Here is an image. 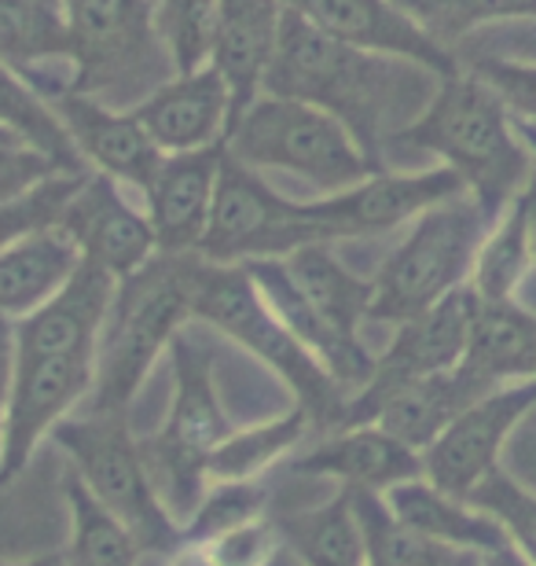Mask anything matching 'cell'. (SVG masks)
I'll return each mask as SVG.
<instances>
[{
    "instance_id": "cell-38",
    "label": "cell",
    "mask_w": 536,
    "mask_h": 566,
    "mask_svg": "<svg viewBox=\"0 0 536 566\" xmlns=\"http://www.w3.org/2000/svg\"><path fill=\"white\" fill-rule=\"evenodd\" d=\"M466 504H474L477 512L493 515L511 545L518 548V556L529 566H536V493L526 490L518 479H511L504 468H496L488 479H482L466 496Z\"/></svg>"
},
{
    "instance_id": "cell-29",
    "label": "cell",
    "mask_w": 536,
    "mask_h": 566,
    "mask_svg": "<svg viewBox=\"0 0 536 566\" xmlns=\"http://www.w3.org/2000/svg\"><path fill=\"white\" fill-rule=\"evenodd\" d=\"M533 262L536 254H533V229H529V199L522 191L500 213L493 229H488L471 273V291L477 294V302H515Z\"/></svg>"
},
{
    "instance_id": "cell-41",
    "label": "cell",
    "mask_w": 536,
    "mask_h": 566,
    "mask_svg": "<svg viewBox=\"0 0 536 566\" xmlns=\"http://www.w3.org/2000/svg\"><path fill=\"white\" fill-rule=\"evenodd\" d=\"M55 174H60V169L44 155L30 151V147H22V144H0V207L22 199L27 191L44 185V180H52Z\"/></svg>"
},
{
    "instance_id": "cell-40",
    "label": "cell",
    "mask_w": 536,
    "mask_h": 566,
    "mask_svg": "<svg viewBox=\"0 0 536 566\" xmlns=\"http://www.w3.org/2000/svg\"><path fill=\"white\" fill-rule=\"evenodd\" d=\"M466 71L474 77H482L518 122H536V63H515V60L485 55V60H471Z\"/></svg>"
},
{
    "instance_id": "cell-43",
    "label": "cell",
    "mask_w": 536,
    "mask_h": 566,
    "mask_svg": "<svg viewBox=\"0 0 536 566\" xmlns=\"http://www.w3.org/2000/svg\"><path fill=\"white\" fill-rule=\"evenodd\" d=\"M19 368V343H15V321L0 316V412L11 398V382H15Z\"/></svg>"
},
{
    "instance_id": "cell-28",
    "label": "cell",
    "mask_w": 536,
    "mask_h": 566,
    "mask_svg": "<svg viewBox=\"0 0 536 566\" xmlns=\"http://www.w3.org/2000/svg\"><path fill=\"white\" fill-rule=\"evenodd\" d=\"M276 534L302 566H368V548L346 485L320 507L276 518Z\"/></svg>"
},
{
    "instance_id": "cell-10",
    "label": "cell",
    "mask_w": 536,
    "mask_h": 566,
    "mask_svg": "<svg viewBox=\"0 0 536 566\" xmlns=\"http://www.w3.org/2000/svg\"><path fill=\"white\" fill-rule=\"evenodd\" d=\"M474 313H477V294L466 283V287L452 291L449 298L438 302L423 316L397 327L393 343L382 349V357H375L371 379L346 398V409H341L335 430L371 423L379 401L397 387H404V382L433 376V371L460 368L466 346H471Z\"/></svg>"
},
{
    "instance_id": "cell-34",
    "label": "cell",
    "mask_w": 536,
    "mask_h": 566,
    "mask_svg": "<svg viewBox=\"0 0 536 566\" xmlns=\"http://www.w3.org/2000/svg\"><path fill=\"white\" fill-rule=\"evenodd\" d=\"M353 493V512H357L364 548H368V566H449L455 556L452 548L438 545L423 534H416L412 526H404L401 518L390 512L382 493Z\"/></svg>"
},
{
    "instance_id": "cell-27",
    "label": "cell",
    "mask_w": 536,
    "mask_h": 566,
    "mask_svg": "<svg viewBox=\"0 0 536 566\" xmlns=\"http://www.w3.org/2000/svg\"><path fill=\"white\" fill-rule=\"evenodd\" d=\"M294 287L305 294V302L324 316V324L346 343H360V324L368 321L371 305V283L353 276L346 265L338 262L330 243L302 247L283 258Z\"/></svg>"
},
{
    "instance_id": "cell-25",
    "label": "cell",
    "mask_w": 536,
    "mask_h": 566,
    "mask_svg": "<svg viewBox=\"0 0 536 566\" xmlns=\"http://www.w3.org/2000/svg\"><path fill=\"white\" fill-rule=\"evenodd\" d=\"M386 504H390V512L401 518L404 526H412L416 534L438 541V545L452 552H477V556H485V552L511 545L504 526H500L493 515L477 512L474 504L438 490V485L427 479L393 485V490L386 493Z\"/></svg>"
},
{
    "instance_id": "cell-53",
    "label": "cell",
    "mask_w": 536,
    "mask_h": 566,
    "mask_svg": "<svg viewBox=\"0 0 536 566\" xmlns=\"http://www.w3.org/2000/svg\"><path fill=\"white\" fill-rule=\"evenodd\" d=\"M49 4H55V8H60V0H49Z\"/></svg>"
},
{
    "instance_id": "cell-37",
    "label": "cell",
    "mask_w": 536,
    "mask_h": 566,
    "mask_svg": "<svg viewBox=\"0 0 536 566\" xmlns=\"http://www.w3.org/2000/svg\"><path fill=\"white\" fill-rule=\"evenodd\" d=\"M269 490L258 482H213L207 485L196 515L185 523V541L188 545H210V541L243 530L258 518H265Z\"/></svg>"
},
{
    "instance_id": "cell-18",
    "label": "cell",
    "mask_w": 536,
    "mask_h": 566,
    "mask_svg": "<svg viewBox=\"0 0 536 566\" xmlns=\"http://www.w3.org/2000/svg\"><path fill=\"white\" fill-rule=\"evenodd\" d=\"M114 291H118V280L82 262L55 298L15 321L19 357H96Z\"/></svg>"
},
{
    "instance_id": "cell-44",
    "label": "cell",
    "mask_w": 536,
    "mask_h": 566,
    "mask_svg": "<svg viewBox=\"0 0 536 566\" xmlns=\"http://www.w3.org/2000/svg\"><path fill=\"white\" fill-rule=\"evenodd\" d=\"M166 566H221V563L213 559V552L207 545H188L185 541L177 552H169Z\"/></svg>"
},
{
    "instance_id": "cell-47",
    "label": "cell",
    "mask_w": 536,
    "mask_h": 566,
    "mask_svg": "<svg viewBox=\"0 0 536 566\" xmlns=\"http://www.w3.org/2000/svg\"><path fill=\"white\" fill-rule=\"evenodd\" d=\"M0 566H66V556H38V559H27V563H4Z\"/></svg>"
},
{
    "instance_id": "cell-33",
    "label": "cell",
    "mask_w": 536,
    "mask_h": 566,
    "mask_svg": "<svg viewBox=\"0 0 536 566\" xmlns=\"http://www.w3.org/2000/svg\"><path fill=\"white\" fill-rule=\"evenodd\" d=\"M66 504H71V548L66 566H136L144 556L140 541L125 530L111 512H104L85 482L66 474Z\"/></svg>"
},
{
    "instance_id": "cell-19",
    "label": "cell",
    "mask_w": 536,
    "mask_h": 566,
    "mask_svg": "<svg viewBox=\"0 0 536 566\" xmlns=\"http://www.w3.org/2000/svg\"><path fill=\"white\" fill-rule=\"evenodd\" d=\"M133 115L162 155L207 151L228 140L232 93L213 66H202L196 74H177L174 82L158 85L133 107Z\"/></svg>"
},
{
    "instance_id": "cell-49",
    "label": "cell",
    "mask_w": 536,
    "mask_h": 566,
    "mask_svg": "<svg viewBox=\"0 0 536 566\" xmlns=\"http://www.w3.org/2000/svg\"><path fill=\"white\" fill-rule=\"evenodd\" d=\"M449 566H482V556H477V552H455Z\"/></svg>"
},
{
    "instance_id": "cell-2",
    "label": "cell",
    "mask_w": 536,
    "mask_h": 566,
    "mask_svg": "<svg viewBox=\"0 0 536 566\" xmlns=\"http://www.w3.org/2000/svg\"><path fill=\"white\" fill-rule=\"evenodd\" d=\"M390 147L438 155L441 166L463 180L466 196H474L493 221H500V213L529 188L536 169L515 115L471 71L441 77L427 111L397 133Z\"/></svg>"
},
{
    "instance_id": "cell-26",
    "label": "cell",
    "mask_w": 536,
    "mask_h": 566,
    "mask_svg": "<svg viewBox=\"0 0 536 566\" xmlns=\"http://www.w3.org/2000/svg\"><path fill=\"white\" fill-rule=\"evenodd\" d=\"M463 365L488 387L536 379V313L515 302H477Z\"/></svg>"
},
{
    "instance_id": "cell-35",
    "label": "cell",
    "mask_w": 536,
    "mask_h": 566,
    "mask_svg": "<svg viewBox=\"0 0 536 566\" xmlns=\"http://www.w3.org/2000/svg\"><path fill=\"white\" fill-rule=\"evenodd\" d=\"M393 4L412 15L416 27L444 52H452V44H460L485 22L536 19V0H393Z\"/></svg>"
},
{
    "instance_id": "cell-46",
    "label": "cell",
    "mask_w": 536,
    "mask_h": 566,
    "mask_svg": "<svg viewBox=\"0 0 536 566\" xmlns=\"http://www.w3.org/2000/svg\"><path fill=\"white\" fill-rule=\"evenodd\" d=\"M526 199H529V229H533V254H536V169H533V180L526 188Z\"/></svg>"
},
{
    "instance_id": "cell-4",
    "label": "cell",
    "mask_w": 536,
    "mask_h": 566,
    "mask_svg": "<svg viewBox=\"0 0 536 566\" xmlns=\"http://www.w3.org/2000/svg\"><path fill=\"white\" fill-rule=\"evenodd\" d=\"M493 224L474 196H455L416 218L371 280L368 321L401 327L466 287Z\"/></svg>"
},
{
    "instance_id": "cell-15",
    "label": "cell",
    "mask_w": 536,
    "mask_h": 566,
    "mask_svg": "<svg viewBox=\"0 0 536 566\" xmlns=\"http://www.w3.org/2000/svg\"><path fill=\"white\" fill-rule=\"evenodd\" d=\"M66 8L74 60L82 66V93H107L111 85H133L151 60V27L144 0H60Z\"/></svg>"
},
{
    "instance_id": "cell-3",
    "label": "cell",
    "mask_w": 536,
    "mask_h": 566,
    "mask_svg": "<svg viewBox=\"0 0 536 566\" xmlns=\"http://www.w3.org/2000/svg\"><path fill=\"white\" fill-rule=\"evenodd\" d=\"M199 262V254L158 251L140 273L118 283L96 354V390L88 398L93 412L129 416V401L144 387L158 354L174 346L180 327L191 321Z\"/></svg>"
},
{
    "instance_id": "cell-17",
    "label": "cell",
    "mask_w": 536,
    "mask_h": 566,
    "mask_svg": "<svg viewBox=\"0 0 536 566\" xmlns=\"http://www.w3.org/2000/svg\"><path fill=\"white\" fill-rule=\"evenodd\" d=\"M52 107L63 129L71 133L74 151L82 155V163L93 166V174L111 177L114 185H133L147 196L166 155L147 137L133 111H111L85 93H60Z\"/></svg>"
},
{
    "instance_id": "cell-14",
    "label": "cell",
    "mask_w": 536,
    "mask_h": 566,
    "mask_svg": "<svg viewBox=\"0 0 536 566\" xmlns=\"http://www.w3.org/2000/svg\"><path fill=\"white\" fill-rule=\"evenodd\" d=\"M60 229L71 235L82 262L104 269L118 283L140 273L158 254L151 218L136 210L104 174H85L82 188L60 213Z\"/></svg>"
},
{
    "instance_id": "cell-36",
    "label": "cell",
    "mask_w": 536,
    "mask_h": 566,
    "mask_svg": "<svg viewBox=\"0 0 536 566\" xmlns=\"http://www.w3.org/2000/svg\"><path fill=\"white\" fill-rule=\"evenodd\" d=\"M155 30L177 74H196L213 60L217 0H162Z\"/></svg>"
},
{
    "instance_id": "cell-6",
    "label": "cell",
    "mask_w": 536,
    "mask_h": 566,
    "mask_svg": "<svg viewBox=\"0 0 536 566\" xmlns=\"http://www.w3.org/2000/svg\"><path fill=\"white\" fill-rule=\"evenodd\" d=\"M224 151L250 169L294 174L324 196H338L382 174L338 118L302 99L269 93H261L228 129Z\"/></svg>"
},
{
    "instance_id": "cell-45",
    "label": "cell",
    "mask_w": 536,
    "mask_h": 566,
    "mask_svg": "<svg viewBox=\"0 0 536 566\" xmlns=\"http://www.w3.org/2000/svg\"><path fill=\"white\" fill-rule=\"evenodd\" d=\"M482 566H529V563L518 556L515 545H504V548H496V552H485Z\"/></svg>"
},
{
    "instance_id": "cell-1",
    "label": "cell",
    "mask_w": 536,
    "mask_h": 566,
    "mask_svg": "<svg viewBox=\"0 0 536 566\" xmlns=\"http://www.w3.org/2000/svg\"><path fill=\"white\" fill-rule=\"evenodd\" d=\"M438 82L427 66L349 49L287 11L261 93L327 111L382 169V147L423 115Z\"/></svg>"
},
{
    "instance_id": "cell-13",
    "label": "cell",
    "mask_w": 536,
    "mask_h": 566,
    "mask_svg": "<svg viewBox=\"0 0 536 566\" xmlns=\"http://www.w3.org/2000/svg\"><path fill=\"white\" fill-rule=\"evenodd\" d=\"M536 409V379L507 382L474 401L460 420L423 452L427 482L466 501L482 479L500 468L507 438Z\"/></svg>"
},
{
    "instance_id": "cell-24",
    "label": "cell",
    "mask_w": 536,
    "mask_h": 566,
    "mask_svg": "<svg viewBox=\"0 0 536 566\" xmlns=\"http://www.w3.org/2000/svg\"><path fill=\"white\" fill-rule=\"evenodd\" d=\"M82 254L60 224L30 232L0 251V316L22 321L55 298L77 273Z\"/></svg>"
},
{
    "instance_id": "cell-21",
    "label": "cell",
    "mask_w": 536,
    "mask_h": 566,
    "mask_svg": "<svg viewBox=\"0 0 536 566\" xmlns=\"http://www.w3.org/2000/svg\"><path fill=\"white\" fill-rule=\"evenodd\" d=\"M283 15L287 11L280 0H217V38L210 66L224 77L228 93H232V126L265 88Z\"/></svg>"
},
{
    "instance_id": "cell-32",
    "label": "cell",
    "mask_w": 536,
    "mask_h": 566,
    "mask_svg": "<svg viewBox=\"0 0 536 566\" xmlns=\"http://www.w3.org/2000/svg\"><path fill=\"white\" fill-rule=\"evenodd\" d=\"M55 60H74L63 11L49 0H0V63L19 74Z\"/></svg>"
},
{
    "instance_id": "cell-20",
    "label": "cell",
    "mask_w": 536,
    "mask_h": 566,
    "mask_svg": "<svg viewBox=\"0 0 536 566\" xmlns=\"http://www.w3.org/2000/svg\"><path fill=\"white\" fill-rule=\"evenodd\" d=\"M224 144L207 151L166 155L155 185L147 188V218H151L158 251L162 254H199L207 235L217 174H221Z\"/></svg>"
},
{
    "instance_id": "cell-48",
    "label": "cell",
    "mask_w": 536,
    "mask_h": 566,
    "mask_svg": "<svg viewBox=\"0 0 536 566\" xmlns=\"http://www.w3.org/2000/svg\"><path fill=\"white\" fill-rule=\"evenodd\" d=\"M261 566H302V563L294 559L291 552L280 545V548H276V552H272V556H269V563H261Z\"/></svg>"
},
{
    "instance_id": "cell-30",
    "label": "cell",
    "mask_w": 536,
    "mask_h": 566,
    "mask_svg": "<svg viewBox=\"0 0 536 566\" xmlns=\"http://www.w3.org/2000/svg\"><path fill=\"white\" fill-rule=\"evenodd\" d=\"M0 133L55 163L60 174H85L82 155L74 151L71 133L63 129L52 104H44L38 88L27 85L15 71L0 63Z\"/></svg>"
},
{
    "instance_id": "cell-22",
    "label": "cell",
    "mask_w": 536,
    "mask_h": 566,
    "mask_svg": "<svg viewBox=\"0 0 536 566\" xmlns=\"http://www.w3.org/2000/svg\"><path fill=\"white\" fill-rule=\"evenodd\" d=\"M291 471L324 474V479H338L346 490L382 493V496L390 493L393 485L427 479L423 457L375 423L335 430V434L320 441L313 452L291 460Z\"/></svg>"
},
{
    "instance_id": "cell-5",
    "label": "cell",
    "mask_w": 536,
    "mask_h": 566,
    "mask_svg": "<svg viewBox=\"0 0 536 566\" xmlns=\"http://www.w3.org/2000/svg\"><path fill=\"white\" fill-rule=\"evenodd\" d=\"M191 316L217 327L221 335L235 338L250 349L261 365H269L294 390V398L313 423L338 427L349 394L330 379V371L287 332V324L272 313L265 294L258 291L246 265H217L202 258L196 273V302Z\"/></svg>"
},
{
    "instance_id": "cell-39",
    "label": "cell",
    "mask_w": 536,
    "mask_h": 566,
    "mask_svg": "<svg viewBox=\"0 0 536 566\" xmlns=\"http://www.w3.org/2000/svg\"><path fill=\"white\" fill-rule=\"evenodd\" d=\"M82 180L85 174H55L52 180H44V185L27 191L22 199L4 202V207H0V251L22 240V235L60 224V213L66 202H71L74 191L82 188Z\"/></svg>"
},
{
    "instance_id": "cell-11",
    "label": "cell",
    "mask_w": 536,
    "mask_h": 566,
    "mask_svg": "<svg viewBox=\"0 0 536 566\" xmlns=\"http://www.w3.org/2000/svg\"><path fill=\"white\" fill-rule=\"evenodd\" d=\"M455 196H466V185L449 166L419 169V174H390V169H382V174L368 177L357 188L305 202V218H309L316 240L335 243L401 229V224L423 218L427 210L441 207V202Z\"/></svg>"
},
{
    "instance_id": "cell-42",
    "label": "cell",
    "mask_w": 536,
    "mask_h": 566,
    "mask_svg": "<svg viewBox=\"0 0 536 566\" xmlns=\"http://www.w3.org/2000/svg\"><path fill=\"white\" fill-rule=\"evenodd\" d=\"M207 548L213 552V559L221 566H261V563H269L272 552L280 548V534H276V523L258 518V523L210 541Z\"/></svg>"
},
{
    "instance_id": "cell-50",
    "label": "cell",
    "mask_w": 536,
    "mask_h": 566,
    "mask_svg": "<svg viewBox=\"0 0 536 566\" xmlns=\"http://www.w3.org/2000/svg\"><path fill=\"white\" fill-rule=\"evenodd\" d=\"M515 126H518V133H522V140L536 147V122H518V118H515Z\"/></svg>"
},
{
    "instance_id": "cell-31",
    "label": "cell",
    "mask_w": 536,
    "mask_h": 566,
    "mask_svg": "<svg viewBox=\"0 0 536 566\" xmlns=\"http://www.w3.org/2000/svg\"><path fill=\"white\" fill-rule=\"evenodd\" d=\"M309 412L294 405L291 412L258 427H235V434L207 460V482H258L272 463L283 460L309 430Z\"/></svg>"
},
{
    "instance_id": "cell-7",
    "label": "cell",
    "mask_w": 536,
    "mask_h": 566,
    "mask_svg": "<svg viewBox=\"0 0 536 566\" xmlns=\"http://www.w3.org/2000/svg\"><path fill=\"white\" fill-rule=\"evenodd\" d=\"M55 446L66 449L74 474L85 482L93 501L111 512L144 552H177L185 545V526L162 504L147 471L140 441L133 438L122 412L71 416L52 430Z\"/></svg>"
},
{
    "instance_id": "cell-9",
    "label": "cell",
    "mask_w": 536,
    "mask_h": 566,
    "mask_svg": "<svg viewBox=\"0 0 536 566\" xmlns=\"http://www.w3.org/2000/svg\"><path fill=\"white\" fill-rule=\"evenodd\" d=\"M313 243L320 240L305 218V202L276 196L258 177V169L235 163L224 151L199 258L217 265H246L265 262V258H287Z\"/></svg>"
},
{
    "instance_id": "cell-16",
    "label": "cell",
    "mask_w": 536,
    "mask_h": 566,
    "mask_svg": "<svg viewBox=\"0 0 536 566\" xmlns=\"http://www.w3.org/2000/svg\"><path fill=\"white\" fill-rule=\"evenodd\" d=\"M280 4L302 22H309L313 30H320L324 38L349 44V49L419 63L438 77L463 71L455 55L433 44L393 0H280Z\"/></svg>"
},
{
    "instance_id": "cell-8",
    "label": "cell",
    "mask_w": 536,
    "mask_h": 566,
    "mask_svg": "<svg viewBox=\"0 0 536 566\" xmlns=\"http://www.w3.org/2000/svg\"><path fill=\"white\" fill-rule=\"evenodd\" d=\"M169 349H174V405H169L162 430L140 441V449L147 471L155 479V490L169 493L174 518L185 526L210 485L207 460L235 434V427L224 416L221 398H217L207 349L188 343L185 332L174 338Z\"/></svg>"
},
{
    "instance_id": "cell-12",
    "label": "cell",
    "mask_w": 536,
    "mask_h": 566,
    "mask_svg": "<svg viewBox=\"0 0 536 566\" xmlns=\"http://www.w3.org/2000/svg\"><path fill=\"white\" fill-rule=\"evenodd\" d=\"M96 390V357H19L11 398L4 405V468L8 485L27 468L44 438Z\"/></svg>"
},
{
    "instance_id": "cell-23",
    "label": "cell",
    "mask_w": 536,
    "mask_h": 566,
    "mask_svg": "<svg viewBox=\"0 0 536 566\" xmlns=\"http://www.w3.org/2000/svg\"><path fill=\"white\" fill-rule=\"evenodd\" d=\"M485 379H477L471 368H449L433 371V376L412 379L393 394H386L375 409L371 423L382 427L386 434L404 441L408 449H416L419 457L449 430L460 416L471 409L474 401H482L485 394H493Z\"/></svg>"
},
{
    "instance_id": "cell-52",
    "label": "cell",
    "mask_w": 536,
    "mask_h": 566,
    "mask_svg": "<svg viewBox=\"0 0 536 566\" xmlns=\"http://www.w3.org/2000/svg\"><path fill=\"white\" fill-rule=\"evenodd\" d=\"M0 144H15V140H11L8 133H0Z\"/></svg>"
},
{
    "instance_id": "cell-51",
    "label": "cell",
    "mask_w": 536,
    "mask_h": 566,
    "mask_svg": "<svg viewBox=\"0 0 536 566\" xmlns=\"http://www.w3.org/2000/svg\"><path fill=\"white\" fill-rule=\"evenodd\" d=\"M0 468H4V412H0Z\"/></svg>"
}]
</instances>
